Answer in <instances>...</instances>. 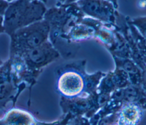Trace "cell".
I'll use <instances>...</instances> for the list:
<instances>
[{
    "label": "cell",
    "instance_id": "6da1fadb",
    "mask_svg": "<svg viewBox=\"0 0 146 125\" xmlns=\"http://www.w3.org/2000/svg\"><path fill=\"white\" fill-rule=\"evenodd\" d=\"M47 11L40 0H16L9 3L3 15L5 32L11 35L22 27L43 19Z\"/></svg>",
    "mask_w": 146,
    "mask_h": 125
},
{
    "label": "cell",
    "instance_id": "7a4b0ae2",
    "mask_svg": "<svg viewBox=\"0 0 146 125\" xmlns=\"http://www.w3.org/2000/svg\"><path fill=\"white\" fill-rule=\"evenodd\" d=\"M50 25L44 19L19 28L11 35V49L16 54L34 48L48 40Z\"/></svg>",
    "mask_w": 146,
    "mask_h": 125
},
{
    "label": "cell",
    "instance_id": "3957f363",
    "mask_svg": "<svg viewBox=\"0 0 146 125\" xmlns=\"http://www.w3.org/2000/svg\"><path fill=\"white\" fill-rule=\"evenodd\" d=\"M76 5L85 15L104 23L116 26L118 12L108 0H78Z\"/></svg>",
    "mask_w": 146,
    "mask_h": 125
},
{
    "label": "cell",
    "instance_id": "277c9868",
    "mask_svg": "<svg viewBox=\"0 0 146 125\" xmlns=\"http://www.w3.org/2000/svg\"><path fill=\"white\" fill-rule=\"evenodd\" d=\"M57 89L66 97H78L86 89V77L76 70H67L59 76Z\"/></svg>",
    "mask_w": 146,
    "mask_h": 125
},
{
    "label": "cell",
    "instance_id": "5b68a950",
    "mask_svg": "<svg viewBox=\"0 0 146 125\" xmlns=\"http://www.w3.org/2000/svg\"><path fill=\"white\" fill-rule=\"evenodd\" d=\"M22 55L27 65L33 68L45 66L59 57V53L48 40Z\"/></svg>",
    "mask_w": 146,
    "mask_h": 125
},
{
    "label": "cell",
    "instance_id": "8992f818",
    "mask_svg": "<svg viewBox=\"0 0 146 125\" xmlns=\"http://www.w3.org/2000/svg\"><path fill=\"white\" fill-rule=\"evenodd\" d=\"M117 124H136L142 118L143 109L136 103L125 102L117 111Z\"/></svg>",
    "mask_w": 146,
    "mask_h": 125
},
{
    "label": "cell",
    "instance_id": "52a82bcc",
    "mask_svg": "<svg viewBox=\"0 0 146 125\" xmlns=\"http://www.w3.org/2000/svg\"><path fill=\"white\" fill-rule=\"evenodd\" d=\"M112 80L116 88H124L131 84L128 74L122 68L116 66L113 72H111Z\"/></svg>",
    "mask_w": 146,
    "mask_h": 125
},
{
    "label": "cell",
    "instance_id": "ba28073f",
    "mask_svg": "<svg viewBox=\"0 0 146 125\" xmlns=\"http://www.w3.org/2000/svg\"><path fill=\"white\" fill-rule=\"evenodd\" d=\"M6 123L9 124H28L32 123L30 115L19 110L10 111L6 117Z\"/></svg>",
    "mask_w": 146,
    "mask_h": 125
},
{
    "label": "cell",
    "instance_id": "9c48e42d",
    "mask_svg": "<svg viewBox=\"0 0 146 125\" xmlns=\"http://www.w3.org/2000/svg\"><path fill=\"white\" fill-rule=\"evenodd\" d=\"M128 23L132 25L137 32L146 39V16L127 19Z\"/></svg>",
    "mask_w": 146,
    "mask_h": 125
},
{
    "label": "cell",
    "instance_id": "30bf717a",
    "mask_svg": "<svg viewBox=\"0 0 146 125\" xmlns=\"http://www.w3.org/2000/svg\"><path fill=\"white\" fill-rule=\"evenodd\" d=\"M9 3L5 0H0V14L4 15Z\"/></svg>",
    "mask_w": 146,
    "mask_h": 125
},
{
    "label": "cell",
    "instance_id": "8fae6325",
    "mask_svg": "<svg viewBox=\"0 0 146 125\" xmlns=\"http://www.w3.org/2000/svg\"><path fill=\"white\" fill-rule=\"evenodd\" d=\"M3 21H4L3 15L0 14V34L5 32Z\"/></svg>",
    "mask_w": 146,
    "mask_h": 125
},
{
    "label": "cell",
    "instance_id": "7c38bea8",
    "mask_svg": "<svg viewBox=\"0 0 146 125\" xmlns=\"http://www.w3.org/2000/svg\"><path fill=\"white\" fill-rule=\"evenodd\" d=\"M78 0H67L66 1V3H73L75 1H76ZM110 1H111L112 3H113V5H115V6L117 9L118 7V0H108Z\"/></svg>",
    "mask_w": 146,
    "mask_h": 125
},
{
    "label": "cell",
    "instance_id": "4fadbf2b",
    "mask_svg": "<svg viewBox=\"0 0 146 125\" xmlns=\"http://www.w3.org/2000/svg\"><path fill=\"white\" fill-rule=\"evenodd\" d=\"M5 1H6V2H7L9 3H10L14 2V1H16V0H5Z\"/></svg>",
    "mask_w": 146,
    "mask_h": 125
},
{
    "label": "cell",
    "instance_id": "5bb4252c",
    "mask_svg": "<svg viewBox=\"0 0 146 125\" xmlns=\"http://www.w3.org/2000/svg\"><path fill=\"white\" fill-rule=\"evenodd\" d=\"M40 1H42V2H44V3H46V2H47V0H40Z\"/></svg>",
    "mask_w": 146,
    "mask_h": 125
},
{
    "label": "cell",
    "instance_id": "9a60e30c",
    "mask_svg": "<svg viewBox=\"0 0 146 125\" xmlns=\"http://www.w3.org/2000/svg\"><path fill=\"white\" fill-rule=\"evenodd\" d=\"M61 1H64V2H66L67 0H60Z\"/></svg>",
    "mask_w": 146,
    "mask_h": 125
}]
</instances>
